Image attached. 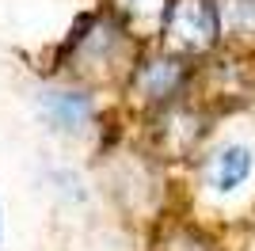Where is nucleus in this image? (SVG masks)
Segmentation results:
<instances>
[{"label": "nucleus", "instance_id": "f257e3e1", "mask_svg": "<svg viewBox=\"0 0 255 251\" xmlns=\"http://www.w3.org/2000/svg\"><path fill=\"white\" fill-rule=\"evenodd\" d=\"M225 27H221V8L213 0H171L160 38L175 57H202L217 50Z\"/></svg>", "mask_w": 255, "mask_h": 251}, {"label": "nucleus", "instance_id": "f03ea898", "mask_svg": "<svg viewBox=\"0 0 255 251\" xmlns=\"http://www.w3.org/2000/svg\"><path fill=\"white\" fill-rule=\"evenodd\" d=\"M202 84V103L217 107H236L248 103L255 95V50H233L225 57H213L206 65V73L198 76Z\"/></svg>", "mask_w": 255, "mask_h": 251}, {"label": "nucleus", "instance_id": "7ed1b4c3", "mask_svg": "<svg viewBox=\"0 0 255 251\" xmlns=\"http://www.w3.org/2000/svg\"><path fill=\"white\" fill-rule=\"evenodd\" d=\"M191 73L183 57L175 53H156V57H145V61L129 73V88L145 99V103H171L175 95L187 88Z\"/></svg>", "mask_w": 255, "mask_h": 251}, {"label": "nucleus", "instance_id": "20e7f679", "mask_svg": "<svg viewBox=\"0 0 255 251\" xmlns=\"http://www.w3.org/2000/svg\"><path fill=\"white\" fill-rule=\"evenodd\" d=\"M38 115L57 133H80L96 118V103L80 88H42L38 92Z\"/></svg>", "mask_w": 255, "mask_h": 251}, {"label": "nucleus", "instance_id": "39448f33", "mask_svg": "<svg viewBox=\"0 0 255 251\" xmlns=\"http://www.w3.org/2000/svg\"><path fill=\"white\" fill-rule=\"evenodd\" d=\"M126 31L122 27H115L111 19H92L88 23V31L84 34H76V69L80 73H107L111 65L126 53Z\"/></svg>", "mask_w": 255, "mask_h": 251}, {"label": "nucleus", "instance_id": "423d86ee", "mask_svg": "<svg viewBox=\"0 0 255 251\" xmlns=\"http://www.w3.org/2000/svg\"><path fill=\"white\" fill-rule=\"evenodd\" d=\"M252 171H255V152L248 145H240V141H233V145H221L206 160L202 179L213 194H236L252 179Z\"/></svg>", "mask_w": 255, "mask_h": 251}, {"label": "nucleus", "instance_id": "0eeeda50", "mask_svg": "<svg viewBox=\"0 0 255 251\" xmlns=\"http://www.w3.org/2000/svg\"><path fill=\"white\" fill-rule=\"evenodd\" d=\"M206 126H202V111L187 103H171L168 115H160V145L175 152V156H187L198 141H202Z\"/></svg>", "mask_w": 255, "mask_h": 251}, {"label": "nucleus", "instance_id": "6e6552de", "mask_svg": "<svg viewBox=\"0 0 255 251\" xmlns=\"http://www.w3.org/2000/svg\"><path fill=\"white\" fill-rule=\"evenodd\" d=\"M221 27L240 50H255V0H221Z\"/></svg>", "mask_w": 255, "mask_h": 251}, {"label": "nucleus", "instance_id": "1a4fd4ad", "mask_svg": "<svg viewBox=\"0 0 255 251\" xmlns=\"http://www.w3.org/2000/svg\"><path fill=\"white\" fill-rule=\"evenodd\" d=\"M111 4L129 27H149V23L164 27V15L171 8V0H111Z\"/></svg>", "mask_w": 255, "mask_h": 251}, {"label": "nucleus", "instance_id": "9d476101", "mask_svg": "<svg viewBox=\"0 0 255 251\" xmlns=\"http://www.w3.org/2000/svg\"><path fill=\"white\" fill-rule=\"evenodd\" d=\"M160 251H217V248L194 229H171L160 244Z\"/></svg>", "mask_w": 255, "mask_h": 251}, {"label": "nucleus", "instance_id": "9b49d317", "mask_svg": "<svg viewBox=\"0 0 255 251\" xmlns=\"http://www.w3.org/2000/svg\"><path fill=\"white\" fill-rule=\"evenodd\" d=\"M0 236H4V217H0Z\"/></svg>", "mask_w": 255, "mask_h": 251}]
</instances>
